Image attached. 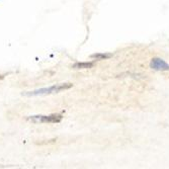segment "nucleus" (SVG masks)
<instances>
[{
  "instance_id": "f257e3e1",
  "label": "nucleus",
  "mask_w": 169,
  "mask_h": 169,
  "mask_svg": "<svg viewBox=\"0 0 169 169\" xmlns=\"http://www.w3.org/2000/svg\"><path fill=\"white\" fill-rule=\"evenodd\" d=\"M72 87L71 83H64V84H57V85L50 86V87H45L41 89H36L34 91H29V92L22 93V95L26 96H36V95H45V94H52V93L60 92L62 90H66Z\"/></svg>"
},
{
  "instance_id": "f03ea898",
  "label": "nucleus",
  "mask_w": 169,
  "mask_h": 169,
  "mask_svg": "<svg viewBox=\"0 0 169 169\" xmlns=\"http://www.w3.org/2000/svg\"><path fill=\"white\" fill-rule=\"evenodd\" d=\"M31 121L35 123H58L61 121L62 116L52 115V116H33L29 118Z\"/></svg>"
},
{
  "instance_id": "7ed1b4c3",
  "label": "nucleus",
  "mask_w": 169,
  "mask_h": 169,
  "mask_svg": "<svg viewBox=\"0 0 169 169\" xmlns=\"http://www.w3.org/2000/svg\"><path fill=\"white\" fill-rule=\"evenodd\" d=\"M150 67L157 71H167L169 70V64H167L161 58H153L150 63Z\"/></svg>"
},
{
  "instance_id": "20e7f679",
  "label": "nucleus",
  "mask_w": 169,
  "mask_h": 169,
  "mask_svg": "<svg viewBox=\"0 0 169 169\" xmlns=\"http://www.w3.org/2000/svg\"><path fill=\"white\" fill-rule=\"evenodd\" d=\"M93 65L94 64L92 62H78L73 65V68L74 69H89V68H92Z\"/></svg>"
},
{
  "instance_id": "39448f33",
  "label": "nucleus",
  "mask_w": 169,
  "mask_h": 169,
  "mask_svg": "<svg viewBox=\"0 0 169 169\" xmlns=\"http://www.w3.org/2000/svg\"><path fill=\"white\" fill-rule=\"evenodd\" d=\"M113 56L111 54L108 53H97V54H93L91 55V58L93 59H96V60H106V59H108Z\"/></svg>"
}]
</instances>
